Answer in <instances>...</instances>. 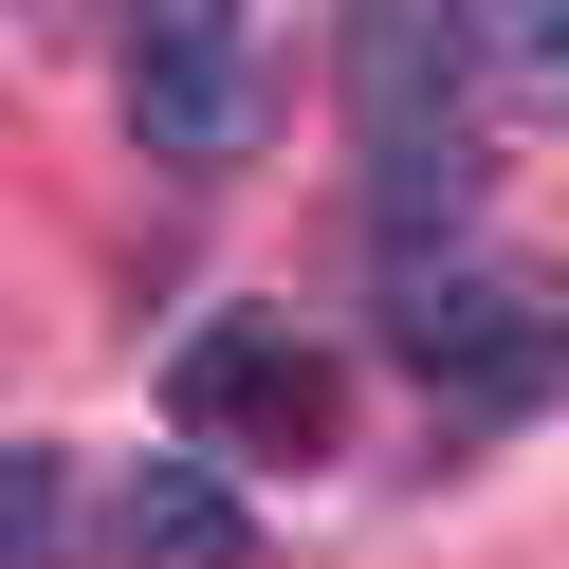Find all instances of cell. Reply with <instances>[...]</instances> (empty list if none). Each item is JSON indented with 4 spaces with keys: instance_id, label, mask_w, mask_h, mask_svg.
<instances>
[{
    "instance_id": "1",
    "label": "cell",
    "mask_w": 569,
    "mask_h": 569,
    "mask_svg": "<svg viewBox=\"0 0 569 569\" xmlns=\"http://www.w3.org/2000/svg\"><path fill=\"white\" fill-rule=\"evenodd\" d=\"M478 111H496V0H349V129H368L386 258L478 239Z\"/></svg>"
},
{
    "instance_id": "2",
    "label": "cell",
    "mask_w": 569,
    "mask_h": 569,
    "mask_svg": "<svg viewBox=\"0 0 569 569\" xmlns=\"http://www.w3.org/2000/svg\"><path fill=\"white\" fill-rule=\"evenodd\" d=\"M129 129L184 184L258 166V129H276V0H129Z\"/></svg>"
},
{
    "instance_id": "3",
    "label": "cell",
    "mask_w": 569,
    "mask_h": 569,
    "mask_svg": "<svg viewBox=\"0 0 569 569\" xmlns=\"http://www.w3.org/2000/svg\"><path fill=\"white\" fill-rule=\"evenodd\" d=\"M405 368L478 386V405H532L569 368V295L551 276H478V258H405Z\"/></svg>"
},
{
    "instance_id": "4",
    "label": "cell",
    "mask_w": 569,
    "mask_h": 569,
    "mask_svg": "<svg viewBox=\"0 0 569 569\" xmlns=\"http://www.w3.org/2000/svg\"><path fill=\"white\" fill-rule=\"evenodd\" d=\"M184 422L258 441V459H312L331 441V349L276 331V312H221V331H184Z\"/></svg>"
},
{
    "instance_id": "5",
    "label": "cell",
    "mask_w": 569,
    "mask_h": 569,
    "mask_svg": "<svg viewBox=\"0 0 569 569\" xmlns=\"http://www.w3.org/2000/svg\"><path fill=\"white\" fill-rule=\"evenodd\" d=\"M111 551L129 569H258V532H239V496L202 478V459H148V478L111 496Z\"/></svg>"
},
{
    "instance_id": "6",
    "label": "cell",
    "mask_w": 569,
    "mask_h": 569,
    "mask_svg": "<svg viewBox=\"0 0 569 569\" xmlns=\"http://www.w3.org/2000/svg\"><path fill=\"white\" fill-rule=\"evenodd\" d=\"M496 111L569 129V0H496Z\"/></svg>"
},
{
    "instance_id": "7",
    "label": "cell",
    "mask_w": 569,
    "mask_h": 569,
    "mask_svg": "<svg viewBox=\"0 0 569 569\" xmlns=\"http://www.w3.org/2000/svg\"><path fill=\"white\" fill-rule=\"evenodd\" d=\"M56 532H74V496H56V459H19V569H56Z\"/></svg>"
},
{
    "instance_id": "8",
    "label": "cell",
    "mask_w": 569,
    "mask_h": 569,
    "mask_svg": "<svg viewBox=\"0 0 569 569\" xmlns=\"http://www.w3.org/2000/svg\"><path fill=\"white\" fill-rule=\"evenodd\" d=\"M38 19H74V0H38Z\"/></svg>"
}]
</instances>
